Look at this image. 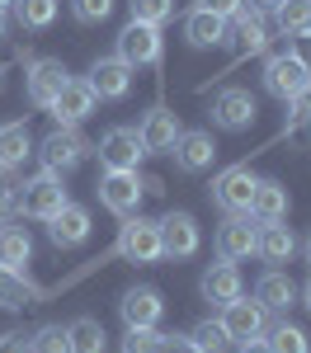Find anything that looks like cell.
Segmentation results:
<instances>
[{
  "label": "cell",
  "instance_id": "8992f818",
  "mask_svg": "<svg viewBox=\"0 0 311 353\" xmlns=\"http://www.w3.org/2000/svg\"><path fill=\"white\" fill-rule=\"evenodd\" d=\"M161 52H165L161 28L128 19V24H123V33H118V52H113V57H123V61L137 71V66H156V61H161Z\"/></svg>",
  "mask_w": 311,
  "mask_h": 353
},
{
  "label": "cell",
  "instance_id": "c3c4849f",
  "mask_svg": "<svg viewBox=\"0 0 311 353\" xmlns=\"http://www.w3.org/2000/svg\"><path fill=\"white\" fill-rule=\"evenodd\" d=\"M10 5H14V0H0V10H10Z\"/></svg>",
  "mask_w": 311,
  "mask_h": 353
},
{
  "label": "cell",
  "instance_id": "7dc6e473",
  "mask_svg": "<svg viewBox=\"0 0 311 353\" xmlns=\"http://www.w3.org/2000/svg\"><path fill=\"white\" fill-rule=\"evenodd\" d=\"M0 38H5V10H0Z\"/></svg>",
  "mask_w": 311,
  "mask_h": 353
},
{
  "label": "cell",
  "instance_id": "7a4b0ae2",
  "mask_svg": "<svg viewBox=\"0 0 311 353\" xmlns=\"http://www.w3.org/2000/svg\"><path fill=\"white\" fill-rule=\"evenodd\" d=\"M85 156H90V141H85L81 128H61V123H57L52 132L38 141V161H43L48 174H71Z\"/></svg>",
  "mask_w": 311,
  "mask_h": 353
},
{
  "label": "cell",
  "instance_id": "ac0fdd59",
  "mask_svg": "<svg viewBox=\"0 0 311 353\" xmlns=\"http://www.w3.org/2000/svg\"><path fill=\"white\" fill-rule=\"evenodd\" d=\"M118 311H123V325H128V330H141V325H161L165 301H161L156 288H132V292H123Z\"/></svg>",
  "mask_w": 311,
  "mask_h": 353
},
{
  "label": "cell",
  "instance_id": "30bf717a",
  "mask_svg": "<svg viewBox=\"0 0 311 353\" xmlns=\"http://www.w3.org/2000/svg\"><path fill=\"white\" fill-rule=\"evenodd\" d=\"M156 226H161V250H165L170 259H194V254H198L203 231H198L194 212H165Z\"/></svg>",
  "mask_w": 311,
  "mask_h": 353
},
{
  "label": "cell",
  "instance_id": "ffe728a7",
  "mask_svg": "<svg viewBox=\"0 0 311 353\" xmlns=\"http://www.w3.org/2000/svg\"><path fill=\"white\" fill-rule=\"evenodd\" d=\"M198 292L208 301H217V306H226L231 297H241L245 288H241V269L231 264V259H217V264H208L203 269V278H198Z\"/></svg>",
  "mask_w": 311,
  "mask_h": 353
},
{
  "label": "cell",
  "instance_id": "60d3db41",
  "mask_svg": "<svg viewBox=\"0 0 311 353\" xmlns=\"http://www.w3.org/2000/svg\"><path fill=\"white\" fill-rule=\"evenodd\" d=\"M14 203V184H10V170H0V212Z\"/></svg>",
  "mask_w": 311,
  "mask_h": 353
},
{
  "label": "cell",
  "instance_id": "d4e9b609",
  "mask_svg": "<svg viewBox=\"0 0 311 353\" xmlns=\"http://www.w3.org/2000/svg\"><path fill=\"white\" fill-rule=\"evenodd\" d=\"M33 151V137H28V123L14 118V123H0V170H14L24 165V156Z\"/></svg>",
  "mask_w": 311,
  "mask_h": 353
},
{
  "label": "cell",
  "instance_id": "4316f807",
  "mask_svg": "<svg viewBox=\"0 0 311 353\" xmlns=\"http://www.w3.org/2000/svg\"><path fill=\"white\" fill-rule=\"evenodd\" d=\"M28 259H33V236L24 226H0V269L24 273Z\"/></svg>",
  "mask_w": 311,
  "mask_h": 353
},
{
  "label": "cell",
  "instance_id": "8d00e7d4",
  "mask_svg": "<svg viewBox=\"0 0 311 353\" xmlns=\"http://www.w3.org/2000/svg\"><path fill=\"white\" fill-rule=\"evenodd\" d=\"M292 104V113H288V132L292 128H302V123H311V90H302L297 99H288Z\"/></svg>",
  "mask_w": 311,
  "mask_h": 353
},
{
  "label": "cell",
  "instance_id": "74e56055",
  "mask_svg": "<svg viewBox=\"0 0 311 353\" xmlns=\"http://www.w3.org/2000/svg\"><path fill=\"white\" fill-rule=\"evenodd\" d=\"M241 5H245V0H198V10H212V14H222V19H231Z\"/></svg>",
  "mask_w": 311,
  "mask_h": 353
},
{
  "label": "cell",
  "instance_id": "cb8c5ba5",
  "mask_svg": "<svg viewBox=\"0 0 311 353\" xmlns=\"http://www.w3.org/2000/svg\"><path fill=\"white\" fill-rule=\"evenodd\" d=\"M184 38H189V48H217V43H226V19L212 14V10H189L184 14Z\"/></svg>",
  "mask_w": 311,
  "mask_h": 353
},
{
  "label": "cell",
  "instance_id": "9c48e42d",
  "mask_svg": "<svg viewBox=\"0 0 311 353\" xmlns=\"http://www.w3.org/2000/svg\"><path fill=\"white\" fill-rule=\"evenodd\" d=\"M146 161V146H141L137 128H109L99 137V165L104 170H137Z\"/></svg>",
  "mask_w": 311,
  "mask_h": 353
},
{
  "label": "cell",
  "instance_id": "f6af8a7d",
  "mask_svg": "<svg viewBox=\"0 0 311 353\" xmlns=\"http://www.w3.org/2000/svg\"><path fill=\"white\" fill-rule=\"evenodd\" d=\"M5 71H10V61H0V85H5Z\"/></svg>",
  "mask_w": 311,
  "mask_h": 353
},
{
  "label": "cell",
  "instance_id": "b9f144b4",
  "mask_svg": "<svg viewBox=\"0 0 311 353\" xmlns=\"http://www.w3.org/2000/svg\"><path fill=\"white\" fill-rule=\"evenodd\" d=\"M236 353H269V344H264V334H259V339H245V344H236Z\"/></svg>",
  "mask_w": 311,
  "mask_h": 353
},
{
  "label": "cell",
  "instance_id": "5b68a950",
  "mask_svg": "<svg viewBox=\"0 0 311 353\" xmlns=\"http://www.w3.org/2000/svg\"><path fill=\"white\" fill-rule=\"evenodd\" d=\"M94 189H99V203L109 208L113 217H132V212H137V203H141V193H146V189H141V174H137V170H104Z\"/></svg>",
  "mask_w": 311,
  "mask_h": 353
},
{
  "label": "cell",
  "instance_id": "52a82bcc",
  "mask_svg": "<svg viewBox=\"0 0 311 353\" xmlns=\"http://www.w3.org/2000/svg\"><path fill=\"white\" fill-rule=\"evenodd\" d=\"M217 321H222V330L231 334V344H245V339H259V334H264L269 311H264L254 297H245V292H241V297H231L222 306V316H217Z\"/></svg>",
  "mask_w": 311,
  "mask_h": 353
},
{
  "label": "cell",
  "instance_id": "3957f363",
  "mask_svg": "<svg viewBox=\"0 0 311 353\" xmlns=\"http://www.w3.org/2000/svg\"><path fill=\"white\" fill-rule=\"evenodd\" d=\"M264 90L274 99H297L302 90H311V61L302 52H274L264 61Z\"/></svg>",
  "mask_w": 311,
  "mask_h": 353
},
{
  "label": "cell",
  "instance_id": "d6986e66",
  "mask_svg": "<svg viewBox=\"0 0 311 353\" xmlns=\"http://www.w3.org/2000/svg\"><path fill=\"white\" fill-rule=\"evenodd\" d=\"M179 132H184V128H179V113H170L165 104H156V109L137 123V137H141V146H146V156H151V151H170Z\"/></svg>",
  "mask_w": 311,
  "mask_h": 353
},
{
  "label": "cell",
  "instance_id": "603a6c76",
  "mask_svg": "<svg viewBox=\"0 0 311 353\" xmlns=\"http://www.w3.org/2000/svg\"><path fill=\"white\" fill-rule=\"evenodd\" d=\"M254 301H259L264 311H288V306L297 301V283H292L283 269L259 273V283H254Z\"/></svg>",
  "mask_w": 311,
  "mask_h": 353
},
{
  "label": "cell",
  "instance_id": "7402d4cb",
  "mask_svg": "<svg viewBox=\"0 0 311 353\" xmlns=\"http://www.w3.org/2000/svg\"><path fill=\"white\" fill-rule=\"evenodd\" d=\"M292 250H297L292 226H283V221H264V226H259V236H254V254H259L264 264H288Z\"/></svg>",
  "mask_w": 311,
  "mask_h": 353
},
{
  "label": "cell",
  "instance_id": "7c38bea8",
  "mask_svg": "<svg viewBox=\"0 0 311 353\" xmlns=\"http://www.w3.org/2000/svg\"><path fill=\"white\" fill-rule=\"evenodd\" d=\"M66 81H71V76H66V66H61V61H52V57L33 61V66H28V76H24L28 104H33V109H52V99L61 94V85H66Z\"/></svg>",
  "mask_w": 311,
  "mask_h": 353
},
{
  "label": "cell",
  "instance_id": "bcb514c9",
  "mask_svg": "<svg viewBox=\"0 0 311 353\" xmlns=\"http://www.w3.org/2000/svg\"><path fill=\"white\" fill-rule=\"evenodd\" d=\"M302 250H307V264H311V236H307V245H302Z\"/></svg>",
  "mask_w": 311,
  "mask_h": 353
},
{
  "label": "cell",
  "instance_id": "277c9868",
  "mask_svg": "<svg viewBox=\"0 0 311 353\" xmlns=\"http://www.w3.org/2000/svg\"><path fill=\"white\" fill-rule=\"evenodd\" d=\"M113 254L128 259V264H156V259H165V250H161V226L151 217H128L123 231H118Z\"/></svg>",
  "mask_w": 311,
  "mask_h": 353
},
{
  "label": "cell",
  "instance_id": "f35d334b",
  "mask_svg": "<svg viewBox=\"0 0 311 353\" xmlns=\"http://www.w3.org/2000/svg\"><path fill=\"white\" fill-rule=\"evenodd\" d=\"M156 353H194V344H189V334H161Z\"/></svg>",
  "mask_w": 311,
  "mask_h": 353
},
{
  "label": "cell",
  "instance_id": "83f0119b",
  "mask_svg": "<svg viewBox=\"0 0 311 353\" xmlns=\"http://www.w3.org/2000/svg\"><path fill=\"white\" fill-rule=\"evenodd\" d=\"M66 334H71V353H109V334L94 316H76Z\"/></svg>",
  "mask_w": 311,
  "mask_h": 353
},
{
  "label": "cell",
  "instance_id": "ee69618b",
  "mask_svg": "<svg viewBox=\"0 0 311 353\" xmlns=\"http://www.w3.org/2000/svg\"><path fill=\"white\" fill-rule=\"evenodd\" d=\"M302 306L311 311V278H307V288H302Z\"/></svg>",
  "mask_w": 311,
  "mask_h": 353
},
{
  "label": "cell",
  "instance_id": "4fadbf2b",
  "mask_svg": "<svg viewBox=\"0 0 311 353\" xmlns=\"http://www.w3.org/2000/svg\"><path fill=\"white\" fill-rule=\"evenodd\" d=\"M254 236H259V221L250 212H231L222 221V231H217V254L231 259V264H241V259L254 254Z\"/></svg>",
  "mask_w": 311,
  "mask_h": 353
},
{
  "label": "cell",
  "instance_id": "44dd1931",
  "mask_svg": "<svg viewBox=\"0 0 311 353\" xmlns=\"http://www.w3.org/2000/svg\"><path fill=\"white\" fill-rule=\"evenodd\" d=\"M288 208H292V198L283 189L279 179H259L250 193V217L264 226V221H288Z\"/></svg>",
  "mask_w": 311,
  "mask_h": 353
},
{
  "label": "cell",
  "instance_id": "484cf974",
  "mask_svg": "<svg viewBox=\"0 0 311 353\" xmlns=\"http://www.w3.org/2000/svg\"><path fill=\"white\" fill-rule=\"evenodd\" d=\"M43 292L28 283L24 273L14 269H0V311H24V306H38Z\"/></svg>",
  "mask_w": 311,
  "mask_h": 353
},
{
  "label": "cell",
  "instance_id": "d6a6232c",
  "mask_svg": "<svg viewBox=\"0 0 311 353\" xmlns=\"http://www.w3.org/2000/svg\"><path fill=\"white\" fill-rule=\"evenodd\" d=\"M264 344H269V353H311L307 349V330L288 325V321L269 330V339H264Z\"/></svg>",
  "mask_w": 311,
  "mask_h": 353
},
{
  "label": "cell",
  "instance_id": "e575fe53",
  "mask_svg": "<svg viewBox=\"0 0 311 353\" xmlns=\"http://www.w3.org/2000/svg\"><path fill=\"white\" fill-rule=\"evenodd\" d=\"M156 349H161V330L156 325H141V330L123 334V353H156Z\"/></svg>",
  "mask_w": 311,
  "mask_h": 353
},
{
  "label": "cell",
  "instance_id": "4dcf8cb0",
  "mask_svg": "<svg viewBox=\"0 0 311 353\" xmlns=\"http://www.w3.org/2000/svg\"><path fill=\"white\" fill-rule=\"evenodd\" d=\"M19 28H48L57 19V0H14Z\"/></svg>",
  "mask_w": 311,
  "mask_h": 353
},
{
  "label": "cell",
  "instance_id": "7bdbcfd3",
  "mask_svg": "<svg viewBox=\"0 0 311 353\" xmlns=\"http://www.w3.org/2000/svg\"><path fill=\"white\" fill-rule=\"evenodd\" d=\"M283 0H250V10H259V14H274Z\"/></svg>",
  "mask_w": 311,
  "mask_h": 353
},
{
  "label": "cell",
  "instance_id": "8fae6325",
  "mask_svg": "<svg viewBox=\"0 0 311 353\" xmlns=\"http://www.w3.org/2000/svg\"><path fill=\"white\" fill-rule=\"evenodd\" d=\"M254 94L250 90H241V85H226L222 94L212 99V123L222 128V132H245L254 123Z\"/></svg>",
  "mask_w": 311,
  "mask_h": 353
},
{
  "label": "cell",
  "instance_id": "ab89813d",
  "mask_svg": "<svg viewBox=\"0 0 311 353\" xmlns=\"http://www.w3.org/2000/svg\"><path fill=\"white\" fill-rule=\"evenodd\" d=\"M0 353H28V339L19 330H10V334H0Z\"/></svg>",
  "mask_w": 311,
  "mask_h": 353
},
{
  "label": "cell",
  "instance_id": "d590c367",
  "mask_svg": "<svg viewBox=\"0 0 311 353\" xmlns=\"http://www.w3.org/2000/svg\"><path fill=\"white\" fill-rule=\"evenodd\" d=\"M71 14H76L81 24H104L113 14V0H71Z\"/></svg>",
  "mask_w": 311,
  "mask_h": 353
},
{
  "label": "cell",
  "instance_id": "f1b7e54d",
  "mask_svg": "<svg viewBox=\"0 0 311 353\" xmlns=\"http://www.w3.org/2000/svg\"><path fill=\"white\" fill-rule=\"evenodd\" d=\"M274 19H279V28L288 33V38H311V0H283L279 10H274Z\"/></svg>",
  "mask_w": 311,
  "mask_h": 353
},
{
  "label": "cell",
  "instance_id": "9a60e30c",
  "mask_svg": "<svg viewBox=\"0 0 311 353\" xmlns=\"http://www.w3.org/2000/svg\"><path fill=\"white\" fill-rule=\"evenodd\" d=\"M170 156H174V165L184 170V174H203L208 165L217 161V141H212V132H179L174 137V146H170Z\"/></svg>",
  "mask_w": 311,
  "mask_h": 353
},
{
  "label": "cell",
  "instance_id": "ba28073f",
  "mask_svg": "<svg viewBox=\"0 0 311 353\" xmlns=\"http://www.w3.org/2000/svg\"><path fill=\"white\" fill-rule=\"evenodd\" d=\"M254 179L250 165H231V170H222L217 179H212V203L222 208L226 217L231 212H250V193H254Z\"/></svg>",
  "mask_w": 311,
  "mask_h": 353
},
{
  "label": "cell",
  "instance_id": "6da1fadb",
  "mask_svg": "<svg viewBox=\"0 0 311 353\" xmlns=\"http://www.w3.org/2000/svg\"><path fill=\"white\" fill-rule=\"evenodd\" d=\"M66 203H71V198H66L61 174H48V170H43L38 179H28V184H19V189H14V208H19L24 217H33V221L57 217Z\"/></svg>",
  "mask_w": 311,
  "mask_h": 353
},
{
  "label": "cell",
  "instance_id": "e0dca14e",
  "mask_svg": "<svg viewBox=\"0 0 311 353\" xmlns=\"http://www.w3.org/2000/svg\"><path fill=\"white\" fill-rule=\"evenodd\" d=\"M48 241L57 250H76V245L90 241V208L81 203H66L57 217H48Z\"/></svg>",
  "mask_w": 311,
  "mask_h": 353
},
{
  "label": "cell",
  "instance_id": "836d02e7",
  "mask_svg": "<svg viewBox=\"0 0 311 353\" xmlns=\"http://www.w3.org/2000/svg\"><path fill=\"white\" fill-rule=\"evenodd\" d=\"M128 5H132V19L137 24H156V28L174 14V0H128Z\"/></svg>",
  "mask_w": 311,
  "mask_h": 353
},
{
  "label": "cell",
  "instance_id": "5bb4252c",
  "mask_svg": "<svg viewBox=\"0 0 311 353\" xmlns=\"http://www.w3.org/2000/svg\"><path fill=\"white\" fill-rule=\"evenodd\" d=\"M94 104H99V99H94L90 81H66V85H61V94L52 99V109H48V113H52L61 128H81L85 118L94 113Z\"/></svg>",
  "mask_w": 311,
  "mask_h": 353
},
{
  "label": "cell",
  "instance_id": "2e32d148",
  "mask_svg": "<svg viewBox=\"0 0 311 353\" xmlns=\"http://www.w3.org/2000/svg\"><path fill=\"white\" fill-rule=\"evenodd\" d=\"M85 81L94 90V99H123V94L132 90V66H128L123 57H99Z\"/></svg>",
  "mask_w": 311,
  "mask_h": 353
},
{
  "label": "cell",
  "instance_id": "f546056e",
  "mask_svg": "<svg viewBox=\"0 0 311 353\" xmlns=\"http://www.w3.org/2000/svg\"><path fill=\"white\" fill-rule=\"evenodd\" d=\"M189 344H194V353H226L231 349V334L222 330V321H198L189 330Z\"/></svg>",
  "mask_w": 311,
  "mask_h": 353
},
{
  "label": "cell",
  "instance_id": "1f68e13d",
  "mask_svg": "<svg viewBox=\"0 0 311 353\" xmlns=\"http://www.w3.org/2000/svg\"><path fill=\"white\" fill-rule=\"evenodd\" d=\"M28 353H71V334L66 325H43L28 334Z\"/></svg>",
  "mask_w": 311,
  "mask_h": 353
}]
</instances>
